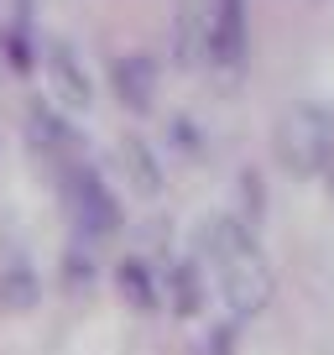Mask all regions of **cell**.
<instances>
[{
    "mask_svg": "<svg viewBox=\"0 0 334 355\" xmlns=\"http://www.w3.org/2000/svg\"><path fill=\"white\" fill-rule=\"evenodd\" d=\"M193 251H199V261L220 272V288L235 313H256L272 298V261L240 214H220V209L204 214L193 225Z\"/></svg>",
    "mask_w": 334,
    "mask_h": 355,
    "instance_id": "6da1fadb",
    "label": "cell"
},
{
    "mask_svg": "<svg viewBox=\"0 0 334 355\" xmlns=\"http://www.w3.org/2000/svg\"><path fill=\"white\" fill-rule=\"evenodd\" d=\"M68 209H73L78 230H89V235H115L121 230V204H115L110 183L84 162H68Z\"/></svg>",
    "mask_w": 334,
    "mask_h": 355,
    "instance_id": "7a4b0ae2",
    "label": "cell"
},
{
    "mask_svg": "<svg viewBox=\"0 0 334 355\" xmlns=\"http://www.w3.org/2000/svg\"><path fill=\"white\" fill-rule=\"evenodd\" d=\"M42 58H47V78H53V94L68 105V110H89L94 105V78L78 58V47L68 37H47L42 42Z\"/></svg>",
    "mask_w": 334,
    "mask_h": 355,
    "instance_id": "3957f363",
    "label": "cell"
},
{
    "mask_svg": "<svg viewBox=\"0 0 334 355\" xmlns=\"http://www.w3.org/2000/svg\"><path fill=\"white\" fill-rule=\"evenodd\" d=\"M245 53V0H209V37H204V58L220 68H235Z\"/></svg>",
    "mask_w": 334,
    "mask_h": 355,
    "instance_id": "277c9868",
    "label": "cell"
},
{
    "mask_svg": "<svg viewBox=\"0 0 334 355\" xmlns=\"http://www.w3.org/2000/svg\"><path fill=\"white\" fill-rule=\"evenodd\" d=\"M110 84H115V94H121V105L146 110V105L157 100V58L152 53H121L110 63Z\"/></svg>",
    "mask_w": 334,
    "mask_h": 355,
    "instance_id": "5b68a950",
    "label": "cell"
},
{
    "mask_svg": "<svg viewBox=\"0 0 334 355\" xmlns=\"http://www.w3.org/2000/svg\"><path fill=\"white\" fill-rule=\"evenodd\" d=\"M115 167L125 173V183H131L136 193L162 189V162H157V152H152L146 136H121V141H115Z\"/></svg>",
    "mask_w": 334,
    "mask_h": 355,
    "instance_id": "8992f818",
    "label": "cell"
},
{
    "mask_svg": "<svg viewBox=\"0 0 334 355\" xmlns=\"http://www.w3.org/2000/svg\"><path fill=\"white\" fill-rule=\"evenodd\" d=\"M204 37H209V0H183L178 21H173V47L183 63L204 58Z\"/></svg>",
    "mask_w": 334,
    "mask_h": 355,
    "instance_id": "52a82bcc",
    "label": "cell"
},
{
    "mask_svg": "<svg viewBox=\"0 0 334 355\" xmlns=\"http://www.w3.org/2000/svg\"><path fill=\"white\" fill-rule=\"evenodd\" d=\"M32 136H37V146H42V152L58 157V162H73L78 136H73V125H68L63 115H53L47 105H32Z\"/></svg>",
    "mask_w": 334,
    "mask_h": 355,
    "instance_id": "ba28073f",
    "label": "cell"
},
{
    "mask_svg": "<svg viewBox=\"0 0 334 355\" xmlns=\"http://www.w3.org/2000/svg\"><path fill=\"white\" fill-rule=\"evenodd\" d=\"M167 293H173V309L178 313H199V303H204L199 261H173L167 266Z\"/></svg>",
    "mask_w": 334,
    "mask_h": 355,
    "instance_id": "9c48e42d",
    "label": "cell"
},
{
    "mask_svg": "<svg viewBox=\"0 0 334 355\" xmlns=\"http://www.w3.org/2000/svg\"><path fill=\"white\" fill-rule=\"evenodd\" d=\"M115 282H121V293L136 309H157V277H152V266H146L141 256H125V261L115 266Z\"/></svg>",
    "mask_w": 334,
    "mask_h": 355,
    "instance_id": "30bf717a",
    "label": "cell"
},
{
    "mask_svg": "<svg viewBox=\"0 0 334 355\" xmlns=\"http://www.w3.org/2000/svg\"><path fill=\"white\" fill-rule=\"evenodd\" d=\"M37 303V277L26 266H6L0 272V309H32Z\"/></svg>",
    "mask_w": 334,
    "mask_h": 355,
    "instance_id": "8fae6325",
    "label": "cell"
}]
</instances>
